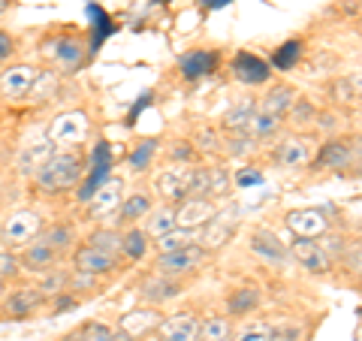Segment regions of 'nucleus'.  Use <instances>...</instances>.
Returning a JSON list of instances; mask_svg holds the SVG:
<instances>
[{
  "mask_svg": "<svg viewBox=\"0 0 362 341\" xmlns=\"http://www.w3.org/2000/svg\"><path fill=\"white\" fill-rule=\"evenodd\" d=\"M85 175V161L78 151H54L52 161L45 163L33 178H37V187L45 193H61L76 187Z\"/></svg>",
  "mask_w": 362,
  "mask_h": 341,
  "instance_id": "1",
  "label": "nucleus"
},
{
  "mask_svg": "<svg viewBox=\"0 0 362 341\" xmlns=\"http://www.w3.org/2000/svg\"><path fill=\"white\" fill-rule=\"evenodd\" d=\"M90 136V118L85 115V112H61V115H54L49 130H45V139H49L58 151H70L76 149V145L88 142Z\"/></svg>",
  "mask_w": 362,
  "mask_h": 341,
  "instance_id": "2",
  "label": "nucleus"
},
{
  "mask_svg": "<svg viewBox=\"0 0 362 341\" xmlns=\"http://www.w3.org/2000/svg\"><path fill=\"white\" fill-rule=\"evenodd\" d=\"M42 214L33 212V209H18L13 212L9 218L4 221V230H0V236H4V242L9 248H25L30 245L33 238H37L42 233Z\"/></svg>",
  "mask_w": 362,
  "mask_h": 341,
  "instance_id": "3",
  "label": "nucleus"
},
{
  "mask_svg": "<svg viewBox=\"0 0 362 341\" xmlns=\"http://www.w3.org/2000/svg\"><path fill=\"white\" fill-rule=\"evenodd\" d=\"M37 79H40V73H37V67H30V64L6 67V70L0 73V97H4L6 103H16V100L30 94Z\"/></svg>",
  "mask_w": 362,
  "mask_h": 341,
  "instance_id": "4",
  "label": "nucleus"
},
{
  "mask_svg": "<svg viewBox=\"0 0 362 341\" xmlns=\"http://www.w3.org/2000/svg\"><path fill=\"white\" fill-rule=\"evenodd\" d=\"M206 251L199 245H190V248H181V251H173V254H160L154 263V272L160 275H169V278H181V275H190L197 272L202 263H206Z\"/></svg>",
  "mask_w": 362,
  "mask_h": 341,
  "instance_id": "5",
  "label": "nucleus"
},
{
  "mask_svg": "<svg viewBox=\"0 0 362 341\" xmlns=\"http://www.w3.org/2000/svg\"><path fill=\"white\" fill-rule=\"evenodd\" d=\"M287 226L296 238H320L332 230L326 209H293L287 212Z\"/></svg>",
  "mask_w": 362,
  "mask_h": 341,
  "instance_id": "6",
  "label": "nucleus"
},
{
  "mask_svg": "<svg viewBox=\"0 0 362 341\" xmlns=\"http://www.w3.org/2000/svg\"><path fill=\"white\" fill-rule=\"evenodd\" d=\"M160 323H163L160 308H154V305H142V308L124 311V314L118 317V326H115V329L127 333L133 341H139V338H145V335L157 333V329H160Z\"/></svg>",
  "mask_w": 362,
  "mask_h": 341,
  "instance_id": "7",
  "label": "nucleus"
},
{
  "mask_svg": "<svg viewBox=\"0 0 362 341\" xmlns=\"http://www.w3.org/2000/svg\"><path fill=\"white\" fill-rule=\"evenodd\" d=\"M293 257L302 263L305 272H311V275H326V272H332V254L323 248V242H317V238H293Z\"/></svg>",
  "mask_w": 362,
  "mask_h": 341,
  "instance_id": "8",
  "label": "nucleus"
},
{
  "mask_svg": "<svg viewBox=\"0 0 362 341\" xmlns=\"http://www.w3.org/2000/svg\"><path fill=\"white\" fill-rule=\"evenodd\" d=\"M235 212H214V218L199 230V248L202 251H221V248L230 242L233 233H235Z\"/></svg>",
  "mask_w": 362,
  "mask_h": 341,
  "instance_id": "9",
  "label": "nucleus"
},
{
  "mask_svg": "<svg viewBox=\"0 0 362 341\" xmlns=\"http://www.w3.org/2000/svg\"><path fill=\"white\" fill-rule=\"evenodd\" d=\"M314 154H317V149H314V142L308 139V136H287V139L281 142L275 151H272L275 163L290 166V169H296V166H311Z\"/></svg>",
  "mask_w": 362,
  "mask_h": 341,
  "instance_id": "10",
  "label": "nucleus"
},
{
  "mask_svg": "<svg viewBox=\"0 0 362 341\" xmlns=\"http://www.w3.org/2000/svg\"><path fill=\"white\" fill-rule=\"evenodd\" d=\"M214 202L211 200H197V197H187L175 206V226L181 230H202L211 218H214Z\"/></svg>",
  "mask_w": 362,
  "mask_h": 341,
  "instance_id": "11",
  "label": "nucleus"
},
{
  "mask_svg": "<svg viewBox=\"0 0 362 341\" xmlns=\"http://www.w3.org/2000/svg\"><path fill=\"white\" fill-rule=\"evenodd\" d=\"M190 175H194V169H187V166H178V163L166 166L163 173L157 175L154 187L163 197V202H181L190 190Z\"/></svg>",
  "mask_w": 362,
  "mask_h": 341,
  "instance_id": "12",
  "label": "nucleus"
},
{
  "mask_svg": "<svg viewBox=\"0 0 362 341\" xmlns=\"http://www.w3.org/2000/svg\"><path fill=\"white\" fill-rule=\"evenodd\" d=\"M73 266H76V272H82V275L100 278V275H109V272L118 266V257H112V254L100 251V248H94V245L85 242V245L73 254Z\"/></svg>",
  "mask_w": 362,
  "mask_h": 341,
  "instance_id": "13",
  "label": "nucleus"
},
{
  "mask_svg": "<svg viewBox=\"0 0 362 341\" xmlns=\"http://www.w3.org/2000/svg\"><path fill=\"white\" fill-rule=\"evenodd\" d=\"M199 335V320L194 311H175L163 317L160 329H157V338L160 341H197Z\"/></svg>",
  "mask_w": 362,
  "mask_h": 341,
  "instance_id": "14",
  "label": "nucleus"
},
{
  "mask_svg": "<svg viewBox=\"0 0 362 341\" xmlns=\"http://www.w3.org/2000/svg\"><path fill=\"white\" fill-rule=\"evenodd\" d=\"M58 257L61 251H54L52 245H45L42 238H33L30 245L21 248V254H18V263L25 272H33V275H45L54 263H58Z\"/></svg>",
  "mask_w": 362,
  "mask_h": 341,
  "instance_id": "15",
  "label": "nucleus"
},
{
  "mask_svg": "<svg viewBox=\"0 0 362 341\" xmlns=\"http://www.w3.org/2000/svg\"><path fill=\"white\" fill-rule=\"evenodd\" d=\"M139 293H142V299L148 302V305L160 308L163 302L175 299L178 293H181V281L178 278H169V275H160V272H151V275L139 284Z\"/></svg>",
  "mask_w": 362,
  "mask_h": 341,
  "instance_id": "16",
  "label": "nucleus"
},
{
  "mask_svg": "<svg viewBox=\"0 0 362 341\" xmlns=\"http://www.w3.org/2000/svg\"><path fill=\"white\" fill-rule=\"evenodd\" d=\"M293 100H296V88L281 82V85H275V88H269L266 97L257 100V112H259V115L275 118V121H284L287 112H290V106H293Z\"/></svg>",
  "mask_w": 362,
  "mask_h": 341,
  "instance_id": "17",
  "label": "nucleus"
},
{
  "mask_svg": "<svg viewBox=\"0 0 362 341\" xmlns=\"http://www.w3.org/2000/svg\"><path fill=\"white\" fill-rule=\"evenodd\" d=\"M54 151H58V149H54V145L45 139V136H42V139H37V142L25 145V149L18 151V161H16L18 173H21V175H37L40 169L52 161V154H54Z\"/></svg>",
  "mask_w": 362,
  "mask_h": 341,
  "instance_id": "18",
  "label": "nucleus"
},
{
  "mask_svg": "<svg viewBox=\"0 0 362 341\" xmlns=\"http://www.w3.org/2000/svg\"><path fill=\"white\" fill-rule=\"evenodd\" d=\"M233 73H235V79H239L242 85H263V82H269V76H272L269 64L263 58H257V54H251V52L235 54L233 58Z\"/></svg>",
  "mask_w": 362,
  "mask_h": 341,
  "instance_id": "19",
  "label": "nucleus"
},
{
  "mask_svg": "<svg viewBox=\"0 0 362 341\" xmlns=\"http://www.w3.org/2000/svg\"><path fill=\"white\" fill-rule=\"evenodd\" d=\"M121 200H124V181H121V178H109L106 185H100V187L88 197L90 212H94L97 218H106V214L118 212Z\"/></svg>",
  "mask_w": 362,
  "mask_h": 341,
  "instance_id": "20",
  "label": "nucleus"
},
{
  "mask_svg": "<svg viewBox=\"0 0 362 341\" xmlns=\"http://www.w3.org/2000/svg\"><path fill=\"white\" fill-rule=\"evenodd\" d=\"M42 305H45V293L40 287H18L16 293H9L6 296V314L25 320V317L37 314Z\"/></svg>",
  "mask_w": 362,
  "mask_h": 341,
  "instance_id": "21",
  "label": "nucleus"
},
{
  "mask_svg": "<svg viewBox=\"0 0 362 341\" xmlns=\"http://www.w3.org/2000/svg\"><path fill=\"white\" fill-rule=\"evenodd\" d=\"M254 112H257L254 97H247V94L235 97V100H233V106L223 112V121H221L223 133H247V124H251Z\"/></svg>",
  "mask_w": 362,
  "mask_h": 341,
  "instance_id": "22",
  "label": "nucleus"
},
{
  "mask_svg": "<svg viewBox=\"0 0 362 341\" xmlns=\"http://www.w3.org/2000/svg\"><path fill=\"white\" fill-rule=\"evenodd\" d=\"M354 142H347V139H332V142H326L323 149H317L314 154V166H329V169H344L350 166V161H354Z\"/></svg>",
  "mask_w": 362,
  "mask_h": 341,
  "instance_id": "23",
  "label": "nucleus"
},
{
  "mask_svg": "<svg viewBox=\"0 0 362 341\" xmlns=\"http://www.w3.org/2000/svg\"><path fill=\"white\" fill-rule=\"evenodd\" d=\"M214 64H218V54H214V52H202V49H197V52H187L185 58L178 61V67H181V76H185L187 82H197V79L209 76V73L214 70Z\"/></svg>",
  "mask_w": 362,
  "mask_h": 341,
  "instance_id": "24",
  "label": "nucleus"
},
{
  "mask_svg": "<svg viewBox=\"0 0 362 341\" xmlns=\"http://www.w3.org/2000/svg\"><path fill=\"white\" fill-rule=\"evenodd\" d=\"M251 251L259 254V257H266V260H272V263H278V260L287 257V245L281 242V238L272 233V230H254V236H251Z\"/></svg>",
  "mask_w": 362,
  "mask_h": 341,
  "instance_id": "25",
  "label": "nucleus"
},
{
  "mask_svg": "<svg viewBox=\"0 0 362 341\" xmlns=\"http://www.w3.org/2000/svg\"><path fill=\"white\" fill-rule=\"evenodd\" d=\"M190 245H199V230H169L166 236L154 238V248H157V257L160 254H173V251H181V248H190Z\"/></svg>",
  "mask_w": 362,
  "mask_h": 341,
  "instance_id": "26",
  "label": "nucleus"
},
{
  "mask_svg": "<svg viewBox=\"0 0 362 341\" xmlns=\"http://www.w3.org/2000/svg\"><path fill=\"white\" fill-rule=\"evenodd\" d=\"M145 218H148V224H145V236L148 238H160L169 230H175V206L173 202H163L160 209H151Z\"/></svg>",
  "mask_w": 362,
  "mask_h": 341,
  "instance_id": "27",
  "label": "nucleus"
},
{
  "mask_svg": "<svg viewBox=\"0 0 362 341\" xmlns=\"http://www.w3.org/2000/svg\"><path fill=\"white\" fill-rule=\"evenodd\" d=\"M259 299L263 296H259L257 287H239L226 296V311H230L233 317H245V314H251L257 308Z\"/></svg>",
  "mask_w": 362,
  "mask_h": 341,
  "instance_id": "28",
  "label": "nucleus"
},
{
  "mask_svg": "<svg viewBox=\"0 0 362 341\" xmlns=\"http://www.w3.org/2000/svg\"><path fill=\"white\" fill-rule=\"evenodd\" d=\"M230 335H233L230 317L211 314V317H206V320L199 323V335H197V341H230Z\"/></svg>",
  "mask_w": 362,
  "mask_h": 341,
  "instance_id": "29",
  "label": "nucleus"
},
{
  "mask_svg": "<svg viewBox=\"0 0 362 341\" xmlns=\"http://www.w3.org/2000/svg\"><path fill=\"white\" fill-rule=\"evenodd\" d=\"M121 254L133 260V263H139V260L148 254V236L139 226H130L127 233H121Z\"/></svg>",
  "mask_w": 362,
  "mask_h": 341,
  "instance_id": "30",
  "label": "nucleus"
},
{
  "mask_svg": "<svg viewBox=\"0 0 362 341\" xmlns=\"http://www.w3.org/2000/svg\"><path fill=\"white\" fill-rule=\"evenodd\" d=\"M151 212V200L145 197V193H133V197H124L121 206H118V221L121 224H133L145 218V214Z\"/></svg>",
  "mask_w": 362,
  "mask_h": 341,
  "instance_id": "31",
  "label": "nucleus"
},
{
  "mask_svg": "<svg viewBox=\"0 0 362 341\" xmlns=\"http://www.w3.org/2000/svg\"><path fill=\"white\" fill-rule=\"evenodd\" d=\"M88 245H94V248H100V251H106L112 257L121 254V236L115 230H109V226H103V230H97V233H90Z\"/></svg>",
  "mask_w": 362,
  "mask_h": 341,
  "instance_id": "32",
  "label": "nucleus"
},
{
  "mask_svg": "<svg viewBox=\"0 0 362 341\" xmlns=\"http://www.w3.org/2000/svg\"><path fill=\"white\" fill-rule=\"evenodd\" d=\"M254 136L251 133H226V142L221 145V149L230 154V157H245L254 151Z\"/></svg>",
  "mask_w": 362,
  "mask_h": 341,
  "instance_id": "33",
  "label": "nucleus"
},
{
  "mask_svg": "<svg viewBox=\"0 0 362 341\" xmlns=\"http://www.w3.org/2000/svg\"><path fill=\"white\" fill-rule=\"evenodd\" d=\"M37 238H42L45 245H52L54 251H64V248L70 245L73 233H70V226H64V224H52V226H42V233Z\"/></svg>",
  "mask_w": 362,
  "mask_h": 341,
  "instance_id": "34",
  "label": "nucleus"
},
{
  "mask_svg": "<svg viewBox=\"0 0 362 341\" xmlns=\"http://www.w3.org/2000/svg\"><path fill=\"white\" fill-rule=\"evenodd\" d=\"M299 58H302V42L299 40H287L275 52V67H278V70H290V67L296 64Z\"/></svg>",
  "mask_w": 362,
  "mask_h": 341,
  "instance_id": "35",
  "label": "nucleus"
},
{
  "mask_svg": "<svg viewBox=\"0 0 362 341\" xmlns=\"http://www.w3.org/2000/svg\"><path fill=\"white\" fill-rule=\"evenodd\" d=\"M209 185H211L209 200L226 197V193H230V173H226L223 166H211V169H209Z\"/></svg>",
  "mask_w": 362,
  "mask_h": 341,
  "instance_id": "36",
  "label": "nucleus"
},
{
  "mask_svg": "<svg viewBox=\"0 0 362 341\" xmlns=\"http://www.w3.org/2000/svg\"><path fill=\"white\" fill-rule=\"evenodd\" d=\"M194 142H197V149H202V151H221V145H223L218 130H211V127H199L197 136H194Z\"/></svg>",
  "mask_w": 362,
  "mask_h": 341,
  "instance_id": "37",
  "label": "nucleus"
},
{
  "mask_svg": "<svg viewBox=\"0 0 362 341\" xmlns=\"http://www.w3.org/2000/svg\"><path fill=\"white\" fill-rule=\"evenodd\" d=\"M287 115H290V118H293V121H296L299 127H302V124L314 121V115H317V112H314V106L308 103V100H293V106H290V112H287Z\"/></svg>",
  "mask_w": 362,
  "mask_h": 341,
  "instance_id": "38",
  "label": "nucleus"
},
{
  "mask_svg": "<svg viewBox=\"0 0 362 341\" xmlns=\"http://www.w3.org/2000/svg\"><path fill=\"white\" fill-rule=\"evenodd\" d=\"M82 329V335H85V341H109L112 338V329L106 326V323H100V320H90V323H82L78 326Z\"/></svg>",
  "mask_w": 362,
  "mask_h": 341,
  "instance_id": "39",
  "label": "nucleus"
},
{
  "mask_svg": "<svg viewBox=\"0 0 362 341\" xmlns=\"http://www.w3.org/2000/svg\"><path fill=\"white\" fill-rule=\"evenodd\" d=\"M18 272H21L18 254H13V251H0V281H6V278H16Z\"/></svg>",
  "mask_w": 362,
  "mask_h": 341,
  "instance_id": "40",
  "label": "nucleus"
},
{
  "mask_svg": "<svg viewBox=\"0 0 362 341\" xmlns=\"http://www.w3.org/2000/svg\"><path fill=\"white\" fill-rule=\"evenodd\" d=\"M332 97L338 100V103H354L356 94H354V88H350V79H335L332 82Z\"/></svg>",
  "mask_w": 362,
  "mask_h": 341,
  "instance_id": "41",
  "label": "nucleus"
},
{
  "mask_svg": "<svg viewBox=\"0 0 362 341\" xmlns=\"http://www.w3.org/2000/svg\"><path fill=\"white\" fill-rule=\"evenodd\" d=\"M194 145H190V142H173V149H169V157H173V161L175 163H181V166H185L187 161H194Z\"/></svg>",
  "mask_w": 362,
  "mask_h": 341,
  "instance_id": "42",
  "label": "nucleus"
},
{
  "mask_svg": "<svg viewBox=\"0 0 362 341\" xmlns=\"http://www.w3.org/2000/svg\"><path fill=\"white\" fill-rule=\"evenodd\" d=\"M239 341H275V335H272V329L266 323H257V326H247Z\"/></svg>",
  "mask_w": 362,
  "mask_h": 341,
  "instance_id": "43",
  "label": "nucleus"
},
{
  "mask_svg": "<svg viewBox=\"0 0 362 341\" xmlns=\"http://www.w3.org/2000/svg\"><path fill=\"white\" fill-rule=\"evenodd\" d=\"M154 139H145L142 145H139V151H136V154H130V163H133V169H142L145 163H148V157L154 154Z\"/></svg>",
  "mask_w": 362,
  "mask_h": 341,
  "instance_id": "44",
  "label": "nucleus"
},
{
  "mask_svg": "<svg viewBox=\"0 0 362 341\" xmlns=\"http://www.w3.org/2000/svg\"><path fill=\"white\" fill-rule=\"evenodd\" d=\"M13 52H16V42H13V37H9L6 30H0V61H6Z\"/></svg>",
  "mask_w": 362,
  "mask_h": 341,
  "instance_id": "45",
  "label": "nucleus"
},
{
  "mask_svg": "<svg viewBox=\"0 0 362 341\" xmlns=\"http://www.w3.org/2000/svg\"><path fill=\"white\" fill-rule=\"evenodd\" d=\"M350 79V88H354V94H356V100L362 97V73H356V76H347Z\"/></svg>",
  "mask_w": 362,
  "mask_h": 341,
  "instance_id": "46",
  "label": "nucleus"
},
{
  "mask_svg": "<svg viewBox=\"0 0 362 341\" xmlns=\"http://www.w3.org/2000/svg\"><path fill=\"white\" fill-rule=\"evenodd\" d=\"M61 341H85V335H82V329H73V333H66Z\"/></svg>",
  "mask_w": 362,
  "mask_h": 341,
  "instance_id": "47",
  "label": "nucleus"
},
{
  "mask_svg": "<svg viewBox=\"0 0 362 341\" xmlns=\"http://www.w3.org/2000/svg\"><path fill=\"white\" fill-rule=\"evenodd\" d=\"M109 341H133L127 333H121V329H112V338Z\"/></svg>",
  "mask_w": 362,
  "mask_h": 341,
  "instance_id": "48",
  "label": "nucleus"
},
{
  "mask_svg": "<svg viewBox=\"0 0 362 341\" xmlns=\"http://www.w3.org/2000/svg\"><path fill=\"white\" fill-rule=\"evenodd\" d=\"M9 6H13V0H0V16H4Z\"/></svg>",
  "mask_w": 362,
  "mask_h": 341,
  "instance_id": "49",
  "label": "nucleus"
},
{
  "mask_svg": "<svg viewBox=\"0 0 362 341\" xmlns=\"http://www.w3.org/2000/svg\"><path fill=\"white\" fill-rule=\"evenodd\" d=\"M4 293H6V284H4V281H0V299H4Z\"/></svg>",
  "mask_w": 362,
  "mask_h": 341,
  "instance_id": "50",
  "label": "nucleus"
},
{
  "mask_svg": "<svg viewBox=\"0 0 362 341\" xmlns=\"http://www.w3.org/2000/svg\"><path fill=\"white\" fill-rule=\"evenodd\" d=\"M148 341H160V338H148Z\"/></svg>",
  "mask_w": 362,
  "mask_h": 341,
  "instance_id": "51",
  "label": "nucleus"
}]
</instances>
